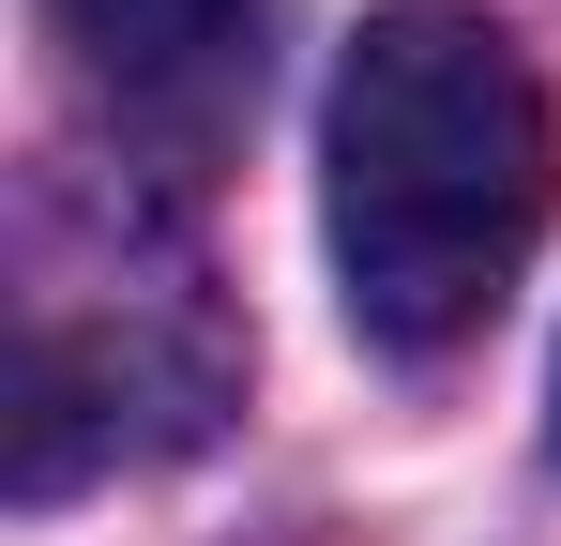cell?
<instances>
[{"instance_id":"6da1fadb","label":"cell","mask_w":561,"mask_h":546,"mask_svg":"<svg viewBox=\"0 0 561 546\" xmlns=\"http://www.w3.org/2000/svg\"><path fill=\"white\" fill-rule=\"evenodd\" d=\"M334 288L365 319V350L440 364L456 334L501 319L516 259L547 243L561 197V137L547 91L516 61L501 15L470 0H379L350 31V77H334Z\"/></svg>"},{"instance_id":"7a4b0ae2","label":"cell","mask_w":561,"mask_h":546,"mask_svg":"<svg viewBox=\"0 0 561 546\" xmlns=\"http://www.w3.org/2000/svg\"><path fill=\"white\" fill-rule=\"evenodd\" d=\"M243 395V350L213 319L197 243L122 182H46L15 228V501H61L92 470L197 455Z\"/></svg>"},{"instance_id":"3957f363","label":"cell","mask_w":561,"mask_h":546,"mask_svg":"<svg viewBox=\"0 0 561 546\" xmlns=\"http://www.w3.org/2000/svg\"><path fill=\"white\" fill-rule=\"evenodd\" d=\"M46 31L77 46V77H92L137 137H213V122L259 91L274 0H46Z\"/></svg>"}]
</instances>
